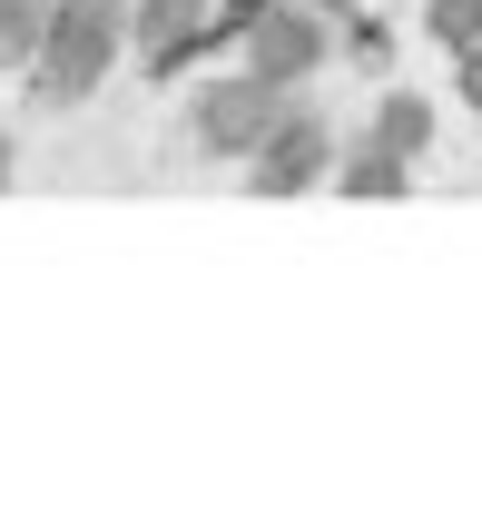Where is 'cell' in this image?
Wrapping results in <instances>:
<instances>
[{
    "label": "cell",
    "mask_w": 482,
    "mask_h": 512,
    "mask_svg": "<svg viewBox=\"0 0 482 512\" xmlns=\"http://www.w3.org/2000/svg\"><path fill=\"white\" fill-rule=\"evenodd\" d=\"M128 40V0H50V30H40V60H30V89L40 99H99V79Z\"/></svg>",
    "instance_id": "6da1fadb"
},
{
    "label": "cell",
    "mask_w": 482,
    "mask_h": 512,
    "mask_svg": "<svg viewBox=\"0 0 482 512\" xmlns=\"http://www.w3.org/2000/svg\"><path fill=\"white\" fill-rule=\"evenodd\" d=\"M296 109V89H276V79H256V69H217L207 89H197V109H187V128H197V148L207 158H256V138Z\"/></svg>",
    "instance_id": "7a4b0ae2"
},
{
    "label": "cell",
    "mask_w": 482,
    "mask_h": 512,
    "mask_svg": "<svg viewBox=\"0 0 482 512\" xmlns=\"http://www.w3.org/2000/svg\"><path fill=\"white\" fill-rule=\"evenodd\" d=\"M237 30H246L237 60L256 69V79H276V89L315 79V69H325V50H335V40H325V20H315L305 0H256V20H237Z\"/></svg>",
    "instance_id": "3957f363"
},
{
    "label": "cell",
    "mask_w": 482,
    "mask_h": 512,
    "mask_svg": "<svg viewBox=\"0 0 482 512\" xmlns=\"http://www.w3.org/2000/svg\"><path fill=\"white\" fill-rule=\"evenodd\" d=\"M246 168H256V178H246L256 197H305L315 178H335V138H325V119L296 99L286 119L256 138V158H246Z\"/></svg>",
    "instance_id": "277c9868"
},
{
    "label": "cell",
    "mask_w": 482,
    "mask_h": 512,
    "mask_svg": "<svg viewBox=\"0 0 482 512\" xmlns=\"http://www.w3.org/2000/svg\"><path fill=\"white\" fill-rule=\"evenodd\" d=\"M207 20H217V0H128V40H138L148 79H158V69H178L187 50L207 40Z\"/></svg>",
    "instance_id": "5b68a950"
},
{
    "label": "cell",
    "mask_w": 482,
    "mask_h": 512,
    "mask_svg": "<svg viewBox=\"0 0 482 512\" xmlns=\"http://www.w3.org/2000/svg\"><path fill=\"white\" fill-rule=\"evenodd\" d=\"M364 138H384L394 158H423V148H433V99H414V89H384Z\"/></svg>",
    "instance_id": "8992f818"
},
{
    "label": "cell",
    "mask_w": 482,
    "mask_h": 512,
    "mask_svg": "<svg viewBox=\"0 0 482 512\" xmlns=\"http://www.w3.org/2000/svg\"><path fill=\"white\" fill-rule=\"evenodd\" d=\"M404 168H414V158H394L384 138H364L355 158L335 168V188H345V197H404Z\"/></svg>",
    "instance_id": "52a82bcc"
},
{
    "label": "cell",
    "mask_w": 482,
    "mask_h": 512,
    "mask_svg": "<svg viewBox=\"0 0 482 512\" xmlns=\"http://www.w3.org/2000/svg\"><path fill=\"white\" fill-rule=\"evenodd\" d=\"M40 30H50V0H0V69L40 60Z\"/></svg>",
    "instance_id": "ba28073f"
},
{
    "label": "cell",
    "mask_w": 482,
    "mask_h": 512,
    "mask_svg": "<svg viewBox=\"0 0 482 512\" xmlns=\"http://www.w3.org/2000/svg\"><path fill=\"white\" fill-rule=\"evenodd\" d=\"M433 40H443V50H473L482 40V0H433Z\"/></svg>",
    "instance_id": "9c48e42d"
},
{
    "label": "cell",
    "mask_w": 482,
    "mask_h": 512,
    "mask_svg": "<svg viewBox=\"0 0 482 512\" xmlns=\"http://www.w3.org/2000/svg\"><path fill=\"white\" fill-rule=\"evenodd\" d=\"M453 79H463V99L482 109V40H473V50H453Z\"/></svg>",
    "instance_id": "30bf717a"
},
{
    "label": "cell",
    "mask_w": 482,
    "mask_h": 512,
    "mask_svg": "<svg viewBox=\"0 0 482 512\" xmlns=\"http://www.w3.org/2000/svg\"><path fill=\"white\" fill-rule=\"evenodd\" d=\"M0 188H10V138H0Z\"/></svg>",
    "instance_id": "8fae6325"
}]
</instances>
